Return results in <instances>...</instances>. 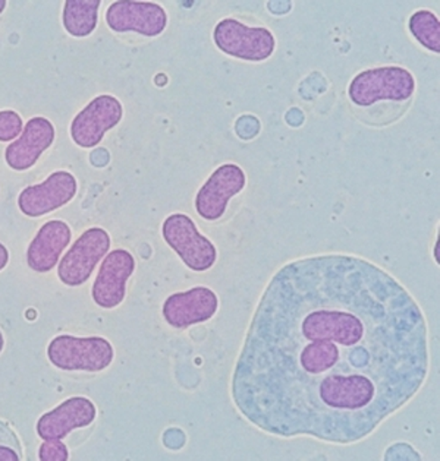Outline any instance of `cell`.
<instances>
[{"instance_id":"3957f363","label":"cell","mask_w":440,"mask_h":461,"mask_svg":"<svg viewBox=\"0 0 440 461\" xmlns=\"http://www.w3.org/2000/svg\"><path fill=\"white\" fill-rule=\"evenodd\" d=\"M50 364L67 372H102L114 362L112 344L103 337L58 336L48 348Z\"/></svg>"},{"instance_id":"8992f818","label":"cell","mask_w":440,"mask_h":461,"mask_svg":"<svg viewBox=\"0 0 440 461\" xmlns=\"http://www.w3.org/2000/svg\"><path fill=\"white\" fill-rule=\"evenodd\" d=\"M110 249V236L102 227H91L79 236L58 267V277L63 285L78 287L91 277L98 262Z\"/></svg>"},{"instance_id":"7a4b0ae2","label":"cell","mask_w":440,"mask_h":461,"mask_svg":"<svg viewBox=\"0 0 440 461\" xmlns=\"http://www.w3.org/2000/svg\"><path fill=\"white\" fill-rule=\"evenodd\" d=\"M416 91L414 75L402 67L371 68L360 72L348 86L351 102L370 107L379 102H405Z\"/></svg>"},{"instance_id":"52a82bcc","label":"cell","mask_w":440,"mask_h":461,"mask_svg":"<svg viewBox=\"0 0 440 461\" xmlns=\"http://www.w3.org/2000/svg\"><path fill=\"white\" fill-rule=\"evenodd\" d=\"M247 185V176L240 166H220L197 192L196 212L206 221H217L224 217L229 201Z\"/></svg>"},{"instance_id":"8fae6325","label":"cell","mask_w":440,"mask_h":461,"mask_svg":"<svg viewBox=\"0 0 440 461\" xmlns=\"http://www.w3.org/2000/svg\"><path fill=\"white\" fill-rule=\"evenodd\" d=\"M135 259L125 249H115L105 257L98 268L91 296L96 305L114 309L123 303L126 296V283L134 274Z\"/></svg>"},{"instance_id":"9a60e30c","label":"cell","mask_w":440,"mask_h":461,"mask_svg":"<svg viewBox=\"0 0 440 461\" xmlns=\"http://www.w3.org/2000/svg\"><path fill=\"white\" fill-rule=\"evenodd\" d=\"M71 227L60 220L43 224L27 250V264L36 273L53 270L63 250L71 243Z\"/></svg>"},{"instance_id":"2e32d148","label":"cell","mask_w":440,"mask_h":461,"mask_svg":"<svg viewBox=\"0 0 440 461\" xmlns=\"http://www.w3.org/2000/svg\"><path fill=\"white\" fill-rule=\"evenodd\" d=\"M100 0H67L63 5V27L72 37L90 36L97 27Z\"/></svg>"},{"instance_id":"603a6c76","label":"cell","mask_w":440,"mask_h":461,"mask_svg":"<svg viewBox=\"0 0 440 461\" xmlns=\"http://www.w3.org/2000/svg\"><path fill=\"white\" fill-rule=\"evenodd\" d=\"M6 8V0H0V14L4 13Z\"/></svg>"},{"instance_id":"277c9868","label":"cell","mask_w":440,"mask_h":461,"mask_svg":"<svg viewBox=\"0 0 440 461\" xmlns=\"http://www.w3.org/2000/svg\"><path fill=\"white\" fill-rule=\"evenodd\" d=\"M213 40L225 55L247 62L268 60L276 49L275 36L269 28L248 27L235 18L219 21Z\"/></svg>"},{"instance_id":"7c38bea8","label":"cell","mask_w":440,"mask_h":461,"mask_svg":"<svg viewBox=\"0 0 440 461\" xmlns=\"http://www.w3.org/2000/svg\"><path fill=\"white\" fill-rule=\"evenodd\" d=\"M219 309V297L212 289L197 285L166 299L161 313L172 329L184 330L212 320Z\"/></svg>"},{"instance_id":"5bb4252c","label":"cell","mask_w":440,"mask_h":461,"mask_svg":"<svg viewBox=\"0 0 440 461\" xmlns=\"http://www.w3.org/2000/svg\"><path fill=\"white\" fill-rule=\"evenodd\" d=\"M55 141V126L46 118H32L23 133L5 151L6 165L16 172H25L39 161Z\"/></svg>"},{"instance_id":"9c48e42d","label":"cell","mask_w":440,"mask_h":461,"mask_svg":"<svg viewBox=\"0 0 440 461\" xmlns=\"http://www.w3.org/2000/svg\"><path fill=\"white\" fill-rule=\"evenodd\" d=\"M78 184L74 175L65 170L51 173L39 185H32L18 196V207L27 217H43L71 203L77 195Z\"/></svg>"},{"instance_id":"ffe728a7","label":"cell","mask_w":440,"mask_h":461,"mask_svg":"<svg viewBox=\"0 0 440 461\" xmlns=\"http://www.w3.org/2000/svg\"><path fill=\"white\" fill-rule=\"evenodd\" d=\"M20 460V454L16 453L15 449L11 447L0 446V461H18Z\"/></svg>"},{"instance_id":"44dd1931","label":"cell","mask_w":440,"mask_h":461,"mask_svg":"<svg viewBox=\"0 0 440 461\" xmlns=\"http://www.w3.org/2000/svg\"><path fill=\"white\" fill-rule=\"evenodd\" d=\"M9 252L5 247L4 243H0V271L4 270L5 267L8 266Z\"/></svg>"},{"instance_id":"d6986e66","label":"cell","mask_w":440,"mask_h":461,"mask_svg":"<svg viewBox=\"0 0 440 461\" xmlns=\"http://www.w3.org/2000/svg\"><path fill=\"white\" fill-rule=\"evenodd\" d=\"M39 458L41 461H67L69 451L62 439H48L40 446Z\"/></svg>"},{"instance_id":"30bf717a","label":"cell","mask_w":440,"mask_h":461,"mask_svg":"<svg viewBox=\"0 0 440 461\" xmlns=\"http://www.w3.org/2000/svg\"><path fill=\"white\" fill-rule=\"evenodd\" d=\"M106 24L115 32H137L158 37L168 27V14L153 2H114L106 13Z\"/></svg>"},{"instance_id":"e0dca14e","label":"cell","mask_w":440,"mask_h":461,"mask_svg":"<svg viewBox=\"0 0 440 461\" xmlns=\"http://www.w3.org/2000/svg\"><path fill=\"white\" fill-rule=\"evenodd\" d=\"M409 32L417 41L439 55L440 53V21L432 11L420 9L411 15L408 23Z\"/></svg>"},{"instance_id":"ba28073f","label":"cell","mask_w":440,"mask_h":461,"mask_svg":"<svg viewBox=\"0 0 440 461\" xmlns=\"http://www.w3.org/2000/svg\"><path fill=\"white\" fill-rule=\"evenodd\" d=\"M123 104L114 95H98L71 123V138L81 149H95L103 137L123 121Z\"/></svg>"},{"instance_id":"ac0fdd59","label":"cell","mask_w":440,"mask_h":461,"mask_svg":"<svg viewBox=\"0 0 440 461\" xmlns=\"http://www.w3.org/2000/svg\"><path fill=\"white\" fill-rule=\"evenodd\" d=\"M24 130V122L14 110L0 112V142L15 141Z\"/></svg>"},{"instance_id":"6da1fadb","label":"cell","mask_w":440,"mask_h":461,"mask_svg":"<svg viewBox=\"0 0 440 461\" xmlns=\"http://www.w3.org/2000/svg\"><path fill=\"white\" fill-rule=\"evenodd\" d=\"M428 327L408 289L369 259H295L269 280L234 366L231 397L271 437L351 446L418 394Z\"/></svg>"},{"instance_id":"5b68a950","label":"cell","mask_w":440,"mask_h":461,"mask_svg":"<svg viewBox=\"0 0 440 461\" xmlns=\"http://www.w3.org/2000/svg\"><path fill=\"white\" fill-rule=\"evenodd\" d=\"M161 236L189 270L205 273L216 264V247L212 240L201 235L188 215L177 212L166 217L161 226Z\"/></svg>"},{"instance_id":"4fadbf2b","label":"cell","mask_w":440,"mask_h":461,"mask_svg":"<svg viewBox=\"0 0 440 461\" xmlns=\"http://www.w3.org/2000/svg\"><path fill=\"white\" fill-rule=\"evenodd\" d=\"M96 416L97 409L95 402L86 397H71L39 419L37 435L43 441L63 439L72 430L90 426L95 422Z\"/></svg>"},{"instance_id":"7402d4cb","label":"cell","mask_w":440,"mask_h":461,"mask_svg":"<svg viewBox=\"0 0 440 461\" xmlns=\"http://www.w3.org/2000/svg\"><path fill=\"white\" fill-rule=\"evenodd\" d=\"M4 348H5L4 334H2V331H0V353L4 352Z\"/></svg>"}]
</instances>
